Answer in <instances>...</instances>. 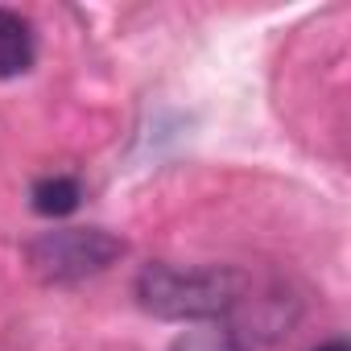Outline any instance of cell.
I'll return each instance as SVG.
<instances>
[{
  "mask_svg": "<svg viewBox=\"0 0 351 351\" xmlns=\"http://www.w3.org/2000/svg\"><path fill=\"white\" fill-rule=\"evenodd\" d=\"M244 293V277L236 269H173V265H145L136 273V302L153 318L173 322H207L223 318Z\"/></svg>",
  "mask_w": 351,
  "mask_h": 351,
  "instance_id": "1",
  "label": "cell"
},
{
  "mask_svg": "<svg viewBox=\"0 0 351 351\" xmlns=\"http://www.w3.org/2000/svg\"><path fill=\"white\" fill-rule=\"evenodd\" d=\"M120 256H124V240H116L104 228H58V232H42L38 240L25 244L29 269L50 285L95 277L108 265H116Z\"/></svg>",
  "mask_w": 351,
  "mask_h": 351,
  "instance_id": "2",
  "label": "cell"
},
{
  "mask_svg": "<svg viewBox=\"0 0 351 351\" xmlns=\"http://www.w3.org/2000/svg\"><path fill=\"white\" fill-rule=\"evenodd\" d=\"M34 25L13 13V9H0V79H17L34 66Z\"/></svg>",
  "mask_w": 351,
  "mask_h": 351,
  "instance_id": "3",
  "label": "cell"
},
{
  "mask_svg": "<svg viewBox=\"0 0 351 351\" xmlns=\"http://www.w3.org/2000/svg\"><path fill=\"white\" fill-rule=\"evenodd\" d=\"M169 351H248V343L232 322L207 318V322H195L191 330H182L169 343Z\"/></svg>",
  "mask_w": 351,
  "mask_h": 351,
  "instance_id": "4",
  "label": "cell"
},
{
  "mask_svg": "<svg viewBox=\"0 0 351 351\" xmlns=\"http://www.w3.org/2000/svg\"><path fill=\"white\" fill-rule=\"evenodd\" d=\"M79 199H83V191H79V182L75 178H42L34 191H29V203H34V211L38 215H46V219H62V215H71L75 207H79Z\"/></svg>",
  "mask_w": 351,
  "mask_h": 351,
  "instance_id": "5",
  "label": "cell"
},
{
  "mask_svg": "<svg viewBox=\"0 0 351 351\" xmlns=\"http://www.w3.org/2000/svg\"><path fill=\"white\" fill-rule=\"evenodd\" d=\"M318 351H347V343H322Z\"/></svg>",
  "mask_w": 351,
  "mask_h": 351,
  "instance_id": "6",
  "label": "cell"
}]
</instances>
